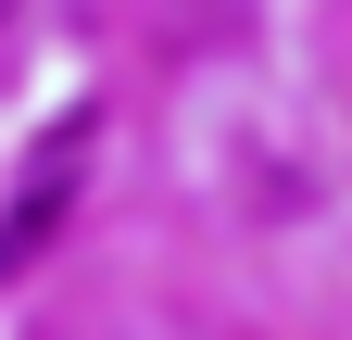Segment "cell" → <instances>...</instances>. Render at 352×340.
I'll return each instance as SVG.
<instances>
[{"label":"cell","mask_w":352,"mask_h":340,"mask_svg":"<svg viewBox=\"0 0 352 340\" xmlns=\"http://www.w3.org/2000/svg\"><path fill=\"white\" fill-rule=\"evenodd\" d=\"M0 13H13V0H0Z\"/></svg>","instance_id":"7a4b0ae2"},{"label":"cell","mask_w":352,"mask_h":340,"mask_svg":"<svg viewBox=\"0 0 352 340\" xmlns=\"http://www.w3.org/2000/svg\"><path fill=\"white\" fill-rule=\"evenodd\" d=\"M76 164H88V126H63V139H38V164L13 177V202H0V277H13L25 252L51 240L63 215H76Z\"/></svg>","instance_id":"6da1fadb"}]
</instances>
